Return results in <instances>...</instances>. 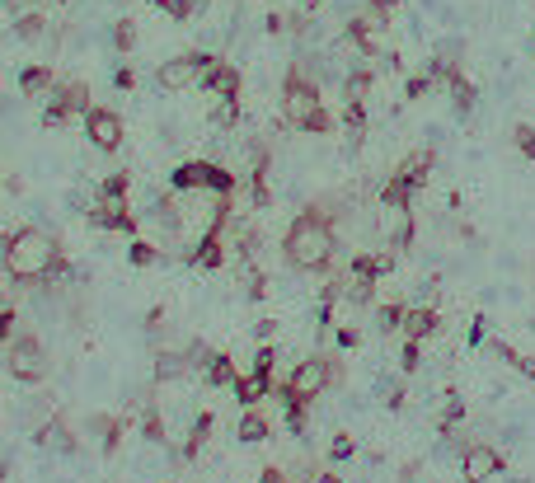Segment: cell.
Returning a JSON list of instances; mask_svg holds the SVG:
<instances>
[{
	"instance_id": "6da1fadb",
	"label": "cell",
	"mask_w": 535,
	"mask_h": 483,
	"mask_svg": "<svg viewBox=\"0 0 535 483\" xmlns=\"http://www.w3.org/2000/svg\"><path fill=\"white\" fill-rule=\"evenodd\" d=\"M334 249H338L334 225H329V216L320 212V206H305L282 235V254L296 272H324L329 263H334Z\"/></svg>"
},
{
	"instance_id": "7a4b0ae2",
	"label": "cell",
	"mask_w": 535,
	"mask_h": 483,
	"mask_svg": "<svg viewBox=\"0 0 535 483\" xmlns=\"http://www.w3.org/2000/svg\"><path fill=\"white\" fill-rule=\"evenodd\" d=\"M61 259V249L52 235H43V230H14V235H5V244H0V263H5V277L10 282H43L52 277V268Z\"/></svg>"
},
{
	"instance_id": "3957f363",
	"label": "cell",
	"mask_w": 535,
	"mask_h": 483,
	"mask_svg": "<svg viewBox=\"0 0 535 483\" xmlns=\"http://www.w3.org/2000/svg\"><path fill=\"white\" fill-rule=\"evenodd\" d=\"M282 122L296 132H334V118L324 113V99H320V85L301 66L286 71L282 80Z\"/></svg>"
},
{
	"instance_id": "277c9868",
	"label": "cell",
	"mask_w": 535,
	"mask_h": 483,
	"mask_svg": "<svg viewBox=\"0 0 535 483\" xmlns=\"http://www.w3.org/2000/svg\"><path fill=\"white\" fill-rule=\"evenodd\" d=\"M338 381V366H334V356H305V362L286 375L282 385H273V394L282 399V394H292V399H305V404H315V399Z\"/></svg>"
},
{
	"instance_id": "5b68a950",
	"label": "cell",
	"mask_w": 535,
	"mask_h": 483,
	"mask_svg": "<svg viewBox=\"0 0 535 483\" xmlns=\"http://www.w3.org/2000/svg\"><path fill=\"white\" fill-rule=\"evenodd\" d=\"M10 352H5V375L10 381H19V385H43L48 381V371H52V362H48V352H43V343L33 338V333H19L14 343H5Z\"/></svg>"
},
{
	"instance_id": "8992f818",
	"label": "cell",
	"mask_w": 535,
	"mask_h": 483,
	"mask_svg": "<svg viewBox=\"0 0 535 483\" xmlns=\"http://www.w3.org/2000/svg\"><path fill=\"white\" fill-rule=\"evenodd\" d=\"M170 183L179 188V193L207 188V193H216V198H231L235 188H240V179H235L231 170H221V164H212V160H183L179 170L170 174Z\"/></svg>"
},
{
	"instance_id": "52a82bcc",
	"label": "cell",
	"mask_w": 535,
	"mask_h": 483,
	"mask_svg": "<svg viewBox=\"0 0 535 483\" xmlns=\"http://www.w3.org/2000/svg\"><path fill=\"white\" fill-rule=\"evenodd\" d=\"M212 66H216V57H207V52H183V57L164 61V66L155 71V85L170 90V94H179V90H189V85H202V75H207Z\"/></svg>"
},
{
	"instance_id": "ba28073f",
	"label": "cell",
	"mask_w": 535,
	"mask_h": 483,
	"mask_svg": "<svg viewBox=\"0 0 535 483\" xmlns=\"http://www.w3.org/2000/svg\"><path fill=\"white\" fill-rule=\"evenodd\" d=\"M390 254H357L353 259V268H347V296H353L357 305H366L372 301V291H376V277L381 272H390Z\"/></svg>"
},
{
	"instance_id": "9c48e42d",
	"label": "cell",
	"mask_w": 535,
	"mask_h": 483,
	"mask_svg": "<svg viewBox=\"0 0 535 483\" xmlns=\"http://www.w3.org/2000/svg\"><path fill=\"white\" fill-rule=\"evenodd\" d=\"M71 113H90V90L80 85V80H71V85H57L52 90V103H48V113H43V122L48 127H61Z\"/></svg>"
},
{
	"instance_id": "30bf717a",
	"label": "cell",
	"mask_w": 535,
	"mask_h": 483,
	"mask_svg": "<svg viewBox=\"0 0 535 483\" xmlns=\"http://www.w3.org/2000/svg\"><path fill=\"white\" fill-rule=\"evenodd\" d=\"M85 136L94 141V151L113 155L127 132H122V118H118L113 109H90V113H85Z\"/></svg>"
},
{
	"instance_id": "8fae6325",
	"label": "cell",
	"mask_w": 535,
	"mask_h": 483,
	"mask_svg": "<svg viewBox=\"0 0 535 483\" xmlns=\"http://www.w3.org/2000/svg\"><path fill=\"white\" fill-rule=\"evenodd\" d=\"M460 474H465V483H488L493 474H503V455L488 441H475V446L460 451Z\"/></svg>"
},
{
	"instance_id": "7c38bea8",
	"label": "cell",
	"mask_w": 535,
	"mask_h": 483,
	"mask_svg": "<svg viewBox=\"0 0 535 483\" xmlns=\"http://www.w3.org/2000/svg\"><path fill=\"white\" fill-rule=\"evenodd\" d=\"M33 441H38L43 451H61V455H75V451H80V441H75V432L66 427V417H48V423H38Z\"/></svg>"
},
{
	"instance_id": "4fadbf2b",
	"label": "cell",
	"mask_w": 535,
	"mask_h": 483,
	"mask_svg": "<svg viewBox=\"0 0 535 483\" xmlns=\"http://www.w3.org/2000/svg\"><path fill=\"white\" fill-rule=\"evenodd\" d=\"M381 225L395 249L414 244V206H381Z\"/></svg>"
},
{
	"instance_id": "5bb4252c",
	"label": "cell",
	"mask_w": 535,
	"mask_h": 483,
	"mask_svg": "<svg viewBox=\"0 0 535 483\" xmlns=\"http://www.w3.org/2000/svg\"><path fill=\"white\" fill-rule=\"evenodd\" d=\"M202 90H212L216 99H240V71L231 66V61L216 57V66L202 75Z\"/></svg>"
},
{
	"instance_id": "9a60e30c",
	"label": "cell",
	"mask_w": 535,
	"mask_h": 483,
	"mask_svg": "<svg viewBox=\"0 0 535 483\" xmlns=\"http://www.w3.org/2000/svg\"><path fill=\"white\" fill-rule=\"evenodd\" d=\"M273 385H277L273 375H259V371H250V375H240V381H235L231 390H235V399H240L244 408H259L263 399L273 394Z\"/></svg>"
},
{
	"instance_id": "2e32d148",
	"label": "cell",
	"mask_w": 535,
	"mask_h": 483,
	"mask_svg": "<svg viewBox=\"0 0 535 483\" xmlns=\"http://www.w3.org/2000/svg\"><path fill=\"white\" fill-rule=\"evenodd\" d=\"M432 164H437V151H432V145H423V151H414L408 155L399 170H395V179H404L408 188H423L427 183V174H432Z\"/></svg>"
},
{
	"instance_id": "e0dca14e",
	"label": "cell",
	"mask_w": 535,
	"mask_h": 483,
	"mask_svg": "<svg viewBox=\"0 0 535 483\" xmlns=\"http://www.w3.org/2000/svg\"><path fill=\"white\" fill-rule=\"evenodd\" d=\"M90 225H99V230H122V235H132L136 230V216L127 212V206H90Z\"/></svg>"
},
{
	"instance_id": "ac0fdd59",
	"label": "cell",
	"mask_w": 535,
	"mask_h": 483,
	"mask_svg": "<svg viewBox=\"0 0 535 483\" xmlns=\"http://www.w3.org/2000/svg\"><path fill=\"white\" fill-rule=\"evenodd\" d=\"M437 310H427V305H418V310H404V338H414V343H423V338H432L437 333Z\"/></svg>"
},
{
	"instance_id": "d6986e66",
	"label": "cell",
	"mask_w": 535,
	"mask_h": 483,
	"mask_svg": "<svg viewBox=\"0 0 535 483\" xmlns=\"http://www.w3.org/2000/svg\"><path fill=\"white\" fill-rule=\"evenodd\" d=\"M202 375H207L212 390H231L240 381V371H235V362L225 352H212V362H207V371H202Z\"/></svg>"
},
{
	"instance_id": "ffe728a7",
	"label": "cell",
	"mask_w": 535,
	"mask_h": 483,
	"mask_svg": "<svg viewBox=\"0 0 535 483\" xmlns=\"http://www.w3.org/2000/svg\"><path fill=\"white\" fill-rule=\"evenodd\" d=\"M268 417L259 413V408H244V417H240V427H235V436L244 441V446H259V441H268Z\"/></svg>"
},
{
	"instance_id": "44dd1931",
	"label": "cell",
	"mask_w": 535,
	"mask_h": 483,
	"mask_svg": "<svg viewBox=\"0 0 535 483\" xmlns=\"http://www.w3.org/2000/svg\"><path fill=\"white\" fill-rule=\"evenodd\" d=\"M48 90H57L52 85V66H29L24 75H19V94H24V99H38Z\"/></svg>"
},
{
	"instance_id": "7402d4cb",
	"label": "cell",
	"mask_w": 535,
	"mask_h": 483,
	"mask_svg": "<svg viewBox=\"0 0 535 483\" xmlns=\"http://www.w3.org/2000/svg\"><path fill=\"white\" fill-rule=\"evenodd\" d=\"M99 206H127V174H109L99 183Z\"/></svg>"
},
{
	"instance_id": "603a6c76",
	"label": "cell",
	"mask_w": 535,
	"mask_h": 483,
	"mask_svg": "<svg viewBox=\"0 0 535 483\" xmlns=\"http://www.w3.org/2000/svg\"><path fill=\"white\" fill-rule=\"evenodd\" d=\"M189 371V352H160L155 356V381H179Z\"/></svg>"
},
{
	"instance_id": "cb8c5ba5",
	"label": "cell",
	"mask_w": 535,
	"mask_h": 483,
	"mask_svg": "<svg viewBox=\"0 0 535 483\" xmlns=\"http://www.w3.org/2000/svg\"><path fill=\"white\" fill-rule=\"evenodd\" d=\"M207 436H212V413H197V423L189 432V446H183V460H197V451L207 446Z\"/></svg>"
},
{
	"instance_id": "d4e9b609",
	"label": "cell",
	"mask_w": 535,
	"mask_h": 483,
	"mask_svg": "<svg viewBox=\"0 0 535 483\" xmlns=\"http://www.w3.org/2000/svg\"><path fill=\"white\" fill-rule=\"evenodd\" d=\"M446 90H451V99H456V113H469V109H475V85H469L460 71L446 80Z\"/></svg>"
},
{
	"instance_id": "484cf974",
	"label": "cell",
	"mask_w": 535,
	"mask_h": 483,
	"mask_svg": "<svg viewBox=\"0 0 535 483\" xmlns=\"http://www.w3.org/2000/svg\"><path fill=\"white\" fill-rule=\"evenodd\" d=\"M404 310H408V305H399V301L376 305V329H381V333H395V329H404Z\"/></svg>"
},
{
	"instance_id": "4316f807",
	"label": "cell",
	"mask_w": 535,
	"mask_h": 483,
	"mask_svg": "<svg viewBox=\"0 0 535 483\" xmlns=\"http://www.w3.org/2000/svg\"><path fill=\"white\" fill-rule=\"evenodd\" d=\"M366 90H372V71H353L343 80V99L347 103H366Z\"/></svg>"
},
{
	"instance_id": "83f0119b",
	"label": "cell",
	"mask_w": 535,
	"mask_h": 483,
	"mask_svg": "<svg viewBox=\"0 0 535 483\" xmlns=\"http://www.w3.org/2000/svg\"><path fill=\"white\" fill-rule=\"evenodd\" d=\"M493 352H498L512 371H522V375H531V381H535V362H531V356H522L517 347H507V343H493Z\"/></svg>"
},
{
	"instance_id": "f1b7e54d",
	"label": "cell",
	"mask_w": 535,
	"mask_h": 483,
	"mask_svg": "<svg viewBox=\"0 0 535 483\" xmlns=\"http://www.w3.org/2000/svg\"><path fill=\"white\" fill-rule=\"evenodd\" d=\"M43 29H48L43 14H19V19H14V33L29 38V43H33V38H43Z\"/></svg>"
},
{
	"instance_id": "f546056e",
	"label": "cell",
	"mask_w": 535,
	"mask_h": 483,
	"mask_svg": "<svg viewBox=\"0 0 535 483\" xmlns=\"http://www.w3.org/2000/svg\"><path fill=\"white\" fill-rule=\"evenodd\" d=\"M141 432H146L151 446H160V441H164V423H160V408L155 404L146 408V417H141Z\"/></svg>"
},
{
	"instance_id": "4dcf8cb0",
	"label": "cell",
	"mask_w": 535,
	"mask_h": 483,
	"mask_svg": "<svg viewBox=\"0 0 535 483\" xmlns=\"http://www.w3.org/2000/svg\"><path fill=\"white\" fill-rule=\"evenodd\" d=\"M127 259H132L136 268H151V263H155L160 254H155V244H151V240H132V249H127Z\"/></svg>"
},
{
	"instance_id": "1f68e13d",
	"label": "cell",
	"mask_w": 535,
	"mask_h": 483,
	"mask_svg": "<svg viewBox=\"0 0 535 483\" xmlns=\"http://www.w3.org/2000/svg\"><path fill=\"white\" fill-rule=\"evenodd\" d=\"M19 338V314L14 305H0V343H14Z\"/></svg>"
},
{
	"instance_id": "d6a6232c",
	"label": "cell",
	"mask_w": 535,
	"mask_h": 483,
	"mask_svg": "<svg viewBox=\"0 0 535 483\" xmlns=\"http://www.w3.org/2000/svg\"><path fill=\"white\" fill-rule=\"evenodd\" d=\"M113 48H118V52H132V48H136V29H132V19H118V29H113Z\"/></svg>"
},
{
	"instance_id": "836d02e7",
	"label": "cell",
	"mask_w": 535,
	"mask_h": 483,
	"mask_svg": "<svg viewBox=\"0 0 535 483\" xmlns=\"http://www.w3.org/2000/svg\"><path fill=\"white\" fill-rule=\"evenodd\" d=\"M512 141H517V151H522L526 160H535V127H526V122H517V127H512Z\"/></svg>"
},
{
	"instance_id": "e575fe53",
	"label": "cell",
	"mask_w": 535,
	"mask_h": 483,
	"mask_svg": "<svg viewBox=\"0 0 535 483\" xmlns=\"http://www.w3.org/2000/svg\"><path fill=\"white\" fill-rule=\"evenodd\" d=\"M418 362H423V343L404 338V352H399V366H404V375H414V371H418Z\"/></svg>"
},
{
	"instance_id": "d590c367",
	"label": "cell",
	"mask_w": 535,
	"mask_h": 483,
	"mask_svg": "<svg viewBox=\"0 0 535 483\" xmlns=\"http://www.w3.org/2000/svg\"><path fill=\"white\" fill-rule=\"evenodd\" d=\"M353 451H357V441L347 432H338L334 441H329V460H353Z\"/></svg>"
},
{
	"instance_id": "8d00e7d4",
	"label": "cell",
	"mask_w": 535,
	"mask_h": 483,
	"mask_svg": "<svg viewBox=\"0 0 535 483\" xmlns=\"http://www.w3.org/2000/svg\"><path fill=\"white\" fill-rule=\"evenodd\" d=\"M460 417H465V399L451 394V404H446V413H442V432H451V423H460Z\"/></svg>"
},
{
	"instance_id": "74e56055",
	"label": "cell",
	"mask_w": 535,
	"mask_h": 483,
	"mask_svg": "<svg viewBox=\"0 0 535 483\" xmlns=\"http://www.w3.org/2000/svg\"><path fill=\"white\" fill-rule=\"evenodd\" d=\"M273 362H277V352L263 343V347L254 352V371H259V375H273Z\"/></svg>"
},
{
	"instance_id": "f35d334b",
	"label": "cell",
	"mask_w": 535,
	"mask_h": 483,
	"mask_svg": "<svg viewBox=\"0 0 535 483\" xmlns=\"http://www.w3.org/2000/svg\"><path fill=\"white\" fill-rule=\"evenodd\" d=\"M155 5H160L164 14H174V19H189V14H193V0H155Z\"/></svg>"
},
{
	"instance_id": "ab89813d",
	"label": "cell",
	"mask_w": 535,
	"mask_h": 483,
	"mask_svg": "<svg viewBox=\"0 0 535 483\" xmlns=\"http://www.w3.org/2000/svg\"><path fill=\"white\" fill-rule=\"evenodd\" d=\"M432 85H437V80H432V75H414V80H408V99H423Z\"/></svg>"
},
{
	"instance_id": "60d3db41",
	"label": "cell",
	"mask_w": 535,
	"mask_h": 483,
	"mask_svg": "<svg viewBox=\"0 0 535 483\" xmlns=\"http://www.w3.org/2000/svg\"><path fill=\"white\" fill-rule=\"evenodd\" d=\"M113 85H118V90H132V85H136V75H132V66H118V75H113Z\"/></svg>"
},
{
	"instance_id": "b9f144b4",
	"label": "cell",
	"mask_w": 535,
	"mask_h": 483,
	"mask_svg": "<svg viewBox=\"0 0 535 483\" xmlns=\"http://www.w3.org/2000/svg\"><path fill=\"white\" fill-rule=\"evenodd\" d=\"M479 343H484V320L469 324V347H479Z\"/></svg>"
},
{
	"instance_id": "7bdbcfd3",
	"label": "cell",
	"mask_w": 535,
	"mask_h": 483,
	"mask_svg": "<svg viewBox=\"0 0 535 483\" xmlns=\"http://www.w3.org/2000/svg\"><path fill=\"white\" fill-rule=\"evenodd\" d=\"M338 343H343V347H357L362 338H357V329H338Z\"/></svg>"
},
{
	"instance_id": "ee69618b",
	"label": "cell",
	"mask_w": 535,
	"mask_h": 483,
	"mask_svg": "<svg viewBox=\"0 0 535 483\" xmlns=\"http://www.w3.org/2000/svg\"><path fill=\"white\" fill-rule=\"evenodd\" d=\"M259 483H286V474L282 470H263V479Z\"/></svg>"
},
{
	"instance_id": "f6af8a7d",
	"label": "cell",
	"mask_w": 535,
	"mask_h": 483,
	"mask_svg": "<svg viewBox=\"0 0 535 483\" xmlns=\"http://www.w3.org/2000/svg\"><path fill=\"white\" fill-rule=\"evenodd\" d=\"M315 483H343L338 474H315Z\"/></svg>"
},
{
	"instance_id": "bcb514c9",
	"label": "cell",
	"mask_w": 535,
	"mask_h": 483,
	"mask_svg": "<svg viewBox=\"0 0 535 483\" xmlns=\"http://www.w3.org/2000/svg\"><path fill=\"white\" fill-rule=\"evenodd\" d=\"M5 470H10V465H5V460H0V483H5Z\"/></svg>"
},
{
	"instance_id": "7dc6e473",
	"label": "cell",
	"mask_w": 535,
	"mask_h": 483,
	"mask_svg": "<svg viewBox=\"0 0 535 483\" xmlns=\"http://www.w3.org/2000/svg\"><path fill=\"white\" fill-rule=\"evenodd\" d=\"M311 5H315V0H311Z\"/></svg>"
}]
</instances>
